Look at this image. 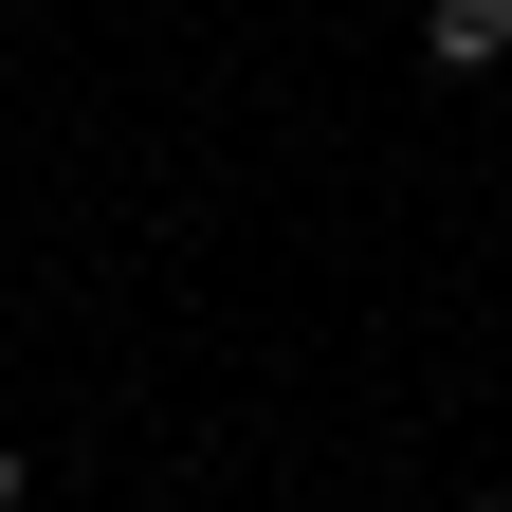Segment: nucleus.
<instances>
[{
	"mask_svg": "<svg viewBox=\"0 0 512 512\" xmlns=\"http://www.w3.org/2000/svg\"><path fill=\"white\" fill-rule=\"evenodd\" d=\"M421 55H439V74H494V55H512V0H421Z\"/></svg>",
	"mask_w": 512,
	"mask_h": 512,
	"instance_id": "f257e3e1",
	"label": "nucleus"
},
{
	"mask_svg": "<svg viewBox=\"0 0 512 512\" xmlns=\"http://www.w3.org/2000/svg\"><path fill=\"white\" fill-rule=\"evenodd\" d=\"M19 494H37V476H19V439H0V512H19Z\"/></svg>",
	"mask_w": 512,
	"mask_h": 512,
	"instance_id": "f03ea898",
	"label": "nucleus"
},
{
	"mask_svg": "<svg viewBox=\"0 0 512 512\" xmlns=\"http://www.w3.org/2000/svg\"><path fill=\"white\" fill-rule=\"evenodd\" d=\"M476 512H494V494H476Z\"/></svg>",
	"mask_w": 512,
	"mask_h": 512,
	"instance_id": "7ed1b4c3",
	"label": "nucleus"
}]
</instances>
